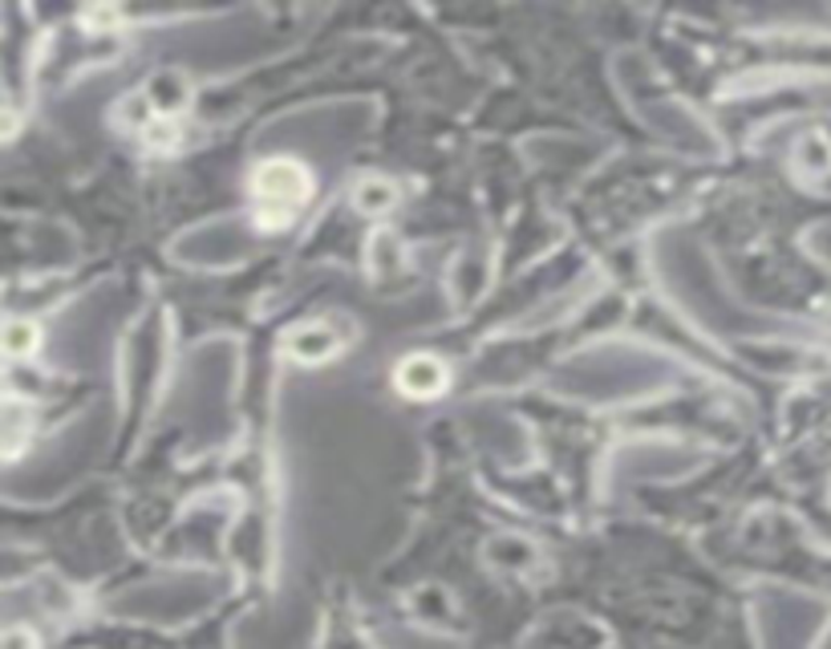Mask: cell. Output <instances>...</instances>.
Instances as JSON below:
<instances>
[{
    "instance_id": "obj_1",
    "label": "cell",
    "mask_w": 831,
    "mask_h": 649,
    "mask_svg": "<svg viewBox=\"0 0 831 649\" xmlns=\"http://www.w3.org/2000/svg\"><path fill=\"white\" fill-rule=\"evenodd\" d=\"M312 195V175L296 158H268L252 175V200H256V224L264 232L289 228L301 207Z\"/></svg>"
},
{
    "instance_id": "obj_2",
    "label": "cell",
    "mask_w": 831,
    "mask_h": 649,
    "mask_svg": "<svg viewBox=\"0 0 831 649\" xmlns=\"http://www.w3.org/2000/svg\"><path fill=\"white\" fill-rule=\"evenodd\" d=\"M398 390L410 398H438L447 390V366L438 357H406L398 366Z\"/></svg>"
},
{
    "instance_id": "obj_3",
    "label": "cell",
    "mask_w": 831,
    "mask_h": 649,
    "mask_svg": "<svg viewBox=\"0 0 831 649\" xmlns=\"http://www.w3.org/2000/svg\"><path fill=\"white\" fill-rule=\"evenodd\" d=\"M289 349H293L301 361H321L337 349V338L321 329V324H305V329H296L293 338H289Z\"/></svg>"
},
{
    "instance_id": "obj_4",
    "label": "cell",
    "mask_w": 831,
    "mask_h": 649,
    "mask_svg": "<svg viewBox=\"0 0 831 649\" xmlns=\"http://www.w3.org/2000/svg\"><path fill=\"white\" fill-rule=\"evenodd\" d=\"M357 207L361 212H385L389 203H394V187L389 183H382V179H366V183L357 187Z\"/></svg>"
},
{
    "instance_id": "obj_5",
    "label": "cell",
    "mask_w": 831,
    "mask_h": 649,
    "mask_svg": "<svg viewBox=\"0 0 831 649\" xmlns=\"http://www.w3.org/2000/svg\"><path fill=\"white\" fill-rule=\"evenodd\" d=\"M4 345H9V354L13 357H25L37 349V329L29 321H13L9 324V333H4Z\"/></svg>"
}]
</instances>
